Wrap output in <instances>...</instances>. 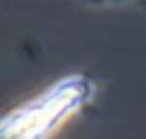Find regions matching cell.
<instances>
[{
  "instance_id": "obj_1",
  "label": "cell",
  "mask_w": 146,
  "mask_h": 139,
  "mask_svg": "<svg viewBox=\"0 0 146 139\" xmlns=\"http://www.w3.org/2000/svg\"><path fill=\"white\" fill-rule=\"evenodd\" d=\"M84 93H87V82L84 80H66L57 89H52L48 96L32 103L23 112H18V116H11L5 123L2 134L5 137H36V134H43L59 118L68 116V112L80 105Z\"/></svg>"
}]
</instances>
